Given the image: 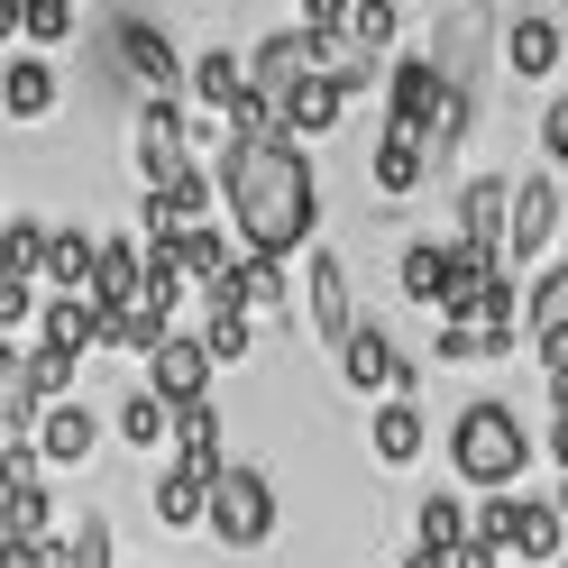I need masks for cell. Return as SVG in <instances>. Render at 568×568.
<instances>
[{
	"instance_id": "cell-37",
	"label": "cell",
	"mask_w": 568,
	"mask_h": 568,
	"mask_svg": "<svg viewBox=\"0 0 568 568\" xmlns=\"http://www.w3.org/2000/svg\"><path fill=\"white\" fill-rule=\"evenodd\" d=\"M202 339H211V358H221V367L247 358V312H211V331H202Z\"/></svg>"
},
{
	"instance_id": "cell-44",
	"label": "cell",
	"mask_w": 568,
	"mask_h": 568,
	"mask_svg": "<svg viewBox=\"0 0 568 568\" xmlns=\"http://www.w3.org/2000/svg\"><path fill=\"white\" fill-rule=\"evenodd\" d=\"M550 568H568V559H550Z\"/></svg>"
},
{
	"instance_id": "cell-10",
	"label": "cell",
	"mask_w": 568,
	"mask_h": 568,
	"mask_svg": "<svg viewBox=\"0 0 568 568\" xmlns=\"http://www.w3.org/2000/svg\"><path fill=\"white\" fill-rule=\"evenodd\" d=\"M303 74H322V64H312V28H303V19L247 55V83H257V101H275V120H284V101H294V83H303Z\"/></svg>"
},
{
	"instance_id": "cell-6",
	"label": "cell",
	"mask_w": 568,
	"mask_h": 568,
	"mask_svg": "<svg viewBox=\"0 0 568 568\" xmlns=\"http://www.w3.org/2000/svg\"><path fill=\"white\" fill-rule=\"evenodd\" d=\"M211 531H221L230 550H257L275 531V486L257 468H221V477H211Z\"/></svg>"
},
{
	"instance_id": "cell-9",
	"label": "cell",
	"mask_w": 568,
	"mask_h": 568,
	"mask_svg": "<svg viewBox=\"0 0 568 568\" xmlns=\"http://www.w3.org/2000/svg\"><path fill=\"white\" fill-rule=\"evenodd\" d=\"M559 247V184L550 174H523L514 184V239H505V266H531Z\"/></svg>"
},
{
	"instance_id": "cell-1",
	"label": "cell",
	"mask_w": 568,
	"mask_h": 568,
	"mask_svg": "<svg viewBox=\"0 0 568 568\" xmlns=\"http://www.w3.org/2000/svg\"><path fill=\"white\" fill-rule=\"evenodd\" d=\"M221 202H230V230L247 247H275V257H294V247H312V230H322V193H312V156L294 129H257L247 148L221 165Z\"/></svg>"
},
{
	"instance_id": "cell-21",
	"label": "cell",
	"mask_w": 568,
	"mask_h": 568,
	"mask_svg": "<svg viewBox=\"0 0 568 568\" xmlns=\"http://www.w3.org/2000/svg\"><path fill=\"white\" fill-rule=\"evenodd\" d=\"M184 92H193V111H239V101L257 92V83H247V55H230V47H211V55L193 64V83H184Z\"/></svg>"
},
{
	"instance_id": "cell-8",
	"label": "cell",
	"mask_w": 568,
	"mask_h": 568,
	"mask_svg": "<svg viewBox=\"0 0 568 568\" xmlns=\"http://www.w3.org/2000/svg\"><path fill=\"white\" fill-rule=\"evenodd\" d=\"M111 47H120V64H129V74L148 83V92H165V101L193 83V64L174 55V47H165V28H156V19H138V10H120V19H111Z\"/></svg>"
},
{
	"instance_id": "cell-32",
	"label": "cell",
	"mask_w": 568,
	"mask_h": 568,
	"mask_svg": "<svg viewBox=\"0 0 568 568\" xmlns=\"http://www.w3.org/2000/svg\"><path fill=\"white\" fill-rule=\"evenodd\" d=\"M395 28H404V0H348V38H358L367 55L395 47Z\"/></svg>"
},
{
	"instance_id": "cell-33",
	"label": "cell",
	"mask_w": 568,
	"mask_h": 568,
	"mask_svg": "<svg viewBox=\"0 0 568 568\" xmlns=\"http://www.w3.org/2000/svg\"><path fill=\"white\" fill-rule=\"evenodd\" d=\"M19 38L28 47H64L74 38V0H19Z\"/></svg>"
},
{
	"instance_id": "cell-14",
	"label": "cell",
	"mask_w": 568,
	"mask_h": 568,
	"mask_svg": "<svg viewBox=\"0 0 568 568\" xmlns=\"http://www.w3.org/2000/svg\"><path fill=\"white\" fill-rule=\"evenodd\" d=\"M385 101H395V120H413V129H432L449 111V74L432 64V47L404 55V64H385Z\"/></svg>"
},
{
	"instance_id": "cell-27",
	"label": "cell",
	"mask_w": 568,
	"mask_h": 568,
	"mask_svg": "<svg viewBox=\"0 0 568 568\" xmlns=\"http://www.w3.org/2000/svg\"><path fill=\"white\" fill-rule=\"evenodd\" d=\"M174 449H184L193 468H211V477L230 468V458H221V413H211V395H202V404H174Z\"/></svg>"
},
{
	"instance_id": "cell-34",
	"label": "cell",
	"mask_w": 568,
	"mask_h": 568,
	"mask_svg": "<svg viewBox=\"0 0 568 568\" xmlns=\"http://www.w3.org/2000/svg\"><path fill=\"white\" fill-rule=\"evenodd\" d=\"M64 568H111V523H101V514H74V531H64Z\"/></svg>"
},
{
	"instance_id": "cell-23",
	"label": "cell",
	"mask_w": 568,
	"mask_h": 568,
	"mask_svg": "<svg viewBox=\"0 0 568 568\" xmlns=\"http://www.w3.org/2000/svg\"><path fill=\"white\" fill-rule=\"evenodd\" d=\"M47 348L92 358V348H101V294H55V303H47Z\"/></svg>"
},
{
	"instance_id": "cell-19",
	"label": "cell",
	"mask_w": 568,
	"mask_h": 568,
	"mask_svg": "<svg viewBox=\"0 0 568 568\" xmlns=\"http://www.w3.org/2000/svg\"><path fill=\"white\" fill-rule=\"evenodd\" d=\"M92 449H101V413H83V404H55V413L38 422V458H47V468H83Z\"/></svg>"
},
{
	"instance_id": "cell-38",
	"label": "cell",
	"mask_w": 568,
	"mask_h": 568,
	"mask_svg": "<svg viewBox=\"0 0 568 568\" xmlns=\"http://www.w3.org/2000/svg\"><path fill=\"white\" fill-rule=\"evenodd\" d=\"M38 312V275H10L0 266V322H28Z\"/></svg>"
},
{
	"instance_id": "cell-24",
	"label": "cell",
	"mask_w": 568,
	"mask_h": 568,
	"mask_svg": "<svg viewBox=\"0 0 568 568\" xmlns=\"http://www.w3.org/2000/svg\"><path fill=\"white\" fill-rule=\"evenodd\" d=\"M449 257H458V247H440V239H413L404 257H395V275H404V294H413L422 312H440V294H449Z\"/></svg>"
},
{
	"instance_id": "cell-13",
	"label": "cell",
	"mask_w": 568,
	"mask_h": 568,
	"mask_svg": "<svg viewBox=\"0 0 568 568\" xmlns=\"http://www.w3.org/2000/svg\"><path fill=\"white\" fill-rule=\"evenodd\" d=\"M211 367H221V358H211V339H156V358H148V385H156V395L165 404H202L211 395Z\"/></svg>"
},
{
	"instance_id": "cell-28",
	"label": "cell",
	"mask_w": 568,
	"mask_h": 568,
	"mask_svg": "<svg viewBox=\"0 0 568 568\" xmlns=\"http://www.w3.org/2000/svg\"><path fill=\"white\" fill-rule=\"evenodd\" d=\"M0 83H10V120H47L55 111V64L47 55H10Z\"/></svg>"
},
{
	"instance_id": "cell-43",
	"label": "cell",
	"mask_w": 568,
	"mask_h": 568,
	"mask_svg": "<svg viewBox=\"0 0 568 568\" xmlns=\"http://www.w3.org/2000/svg\"><path fill=\"white\" fill-rule=\"evenodd\" d=\"M559 514H568V486H559Z\"/></svg>"
},
{
	"instance_id": "cell-16",
	"label": "cell",
	"mask_w": 568,
	"mask_h": 568,
	"mask_svg": "<svg viewBox=\"0 0 568 568\" xmlns=\"http://www.w3.org/2000/svg\"><path fill=\"white\" fill-rule=\"evenodd\" d=\"M458 239H477V247H505L514 239V184H505V174H477V184L458 193Z\"/></svg>"
},
{
	"instance_id": "cell-35",
	"label": "cell",
	"mask_w": 568,
	"mask_h": 568,
	"mask_svg": "<svg viewBox=\"0 0 568 568\" xmlns=\"http://www.w3.org/2000/svg\"><path fill=\"white\" fill-rule=\"evenodd\" d=\"M47 221H10V247H0V257H10V275H47Z\"/></svg>"
},
{
	"instance_id": "cell-31",
	"label": "cell",
	"mask_w": 568,
	"mask_h": 568,
	"mask_svg": "<svg viewBox=\"0 0 568 568\" xmlns=\"http://www.w3.org/2000/svg\"><path fill=\"white\" fill-rule=\"evenodd\" d=\"M413 531H422V541H432V550H458V541H468V531H477V514L458 505V495H422Z\"/></svg>"
},
{
	"instance_id": "cell-15",
	"label": "cell",
	"mask_w": 568,
	"mask_h": 568,
	"mask_svg": "<svg viewBox=\"0 0 568 568\" xmlns=\"http://www.w3.org/2000/svg\"><path fill=\"white\" fill-rule=\"evenodd\" d=\"M156 523L165 531H211V468L174 458V468L156 477Z\"/></svg>"
},
{
	"instance_id": "cell-11",
	"label": "cell",
	"mask_w": 568,
	"mask_h": 568,
	"mask_svg": "<svg viewBox=\"0 0 568 568\" xmlns=\"http://www.w3.org/2000/svg\"><path fill=\"white\" fill-rule=\"evenodd\" d=\"M339 376H348V395H376V404H385V395H404V385H413V367H404V348L385 339L376 322H367L358 339L339 348Z\"/></svg>"
},
{
	"instance_id": "cell-12",
	"label": "cell",
	"mask_w": 568,
	"mask_h": 568,
	"mask_svg": "<svg viewBox=\"0 0 568 568\" xmlns=\"http://www.w3.org/2000/svg\"><path fill=\"white\" fill-rule=\"evenodd\" d=\"M432 165H440V156H432V129L385 120V138H376V165H367V174H376V193H395V202H404V193H422V174H432Z\"/></svg>"
},
{
	"instance_id": "cell-18",
	"label": "cell",
	"mask_w": 568,
	"mask_h": 568,
	"mask_svg": "<svg viewBox=\"0 0 568 568\" xmlns=\"http://www.w3.org/2000/svg\"><path fill=\"white\" fill-rule=\"evenodd\" d=\"M505 64H514V83H550L559 74V28L541 10H514L505 19Z\"/></svg>"
},
{
	"instance_id": "cell-20",
	"label": "cell",
	"mask_w": 568,
	"mask_h": 568,
	"mask_svg": "<svg viewBox=\"0 0 568 568\" xmlns=\"http://www.w3.org/2000/svg\"><path fill=\"white\" fill-rule=\"evenodd\" d=\"M230 294H239V312H294V275H284L275 247H247L239 275H230Z\"/></svg>"
},
{
	"instance_id": "cell-40",
	"label": "cell",
	"mask_w": 568,
	"mask_h": 568,
	"mask_svg": "<svg viewBox=\"0 0 568 568\" xmlns=\"http://www.w3.org/2000/svg\"><path fill=\"white\" fill-rule=\"evenodd\" d=\"M541 156H550V165L568 174V92H559L550 111H541Z\"/></svg>"
},
{
	"instance_id": "cell-4",
	"label": "cell",
	"mask_w": 568,
	"mask_h": 568,
	"mask_svg": "<svg viewBox=\"0 0 568 568\" xmlns=\"http://www.w3.org/2000/svg\"><path fill=\"white\" fill-rule=\"evenodd\" d=\"M477 531H486V541H505L514 559H559V541H568V514H559V495H550V505H531V495H514V486H486V514H477Z\"/></svg>"
},
{
	"instance_id": "cell-42",
	"label": "cell",
	"mask_w": 568,
	"mask_h": 568,
	"mask_svg": "<svg viewBox=\"0 0 568 568\" xmlns=\"http://www.w3.org/2000/svg\"><path fill=\"white\" fill-rule=\"evenodd\" d=\"M303 28H348V0H294Z\"/></svg>"
},
{
	"instance_id": "cell-2",
	"label": "cell",
	"mask_w": 568,
	"mask_h": 568,
	"mask_svg": "<svg viewBox=\"0 0 568 568\" xmlns=\"http://www.w3.org/2000/svg\"><path fill=\"white\" fill-rule=\"evenodd\" d=\"M523 458H531V432L514 422V404H468L449 422V468L468 486H514Z\"/></svg>"
},
{
	"instance_id": "cell-41",
	"label": "cell",
	"mask_w": 568,
	"mask_h": 568,
	"mask_svg": "<svg viewBox=\"0 0 568 568\" xmlns=\"http://www.w3.org/2000/svg\"><path fill=\"white\" fill-rule=\"evenodd\" d=\"M0 568H64V550H47V541H0Z\"/></svg>"
},
{
	"instance_id": "cell-25",
	"label": "cell",
	"mask_w": 568,
	"mask_h": 568,
	"mask_svg": "<svg viewBox=\"0 0 568 568\" xmlns=\"http://www.w3.org/2000/svg\"><path fill=\"white\" fill-rule=\"evenodd\" d=\"M47 275H55V294H92L101 239H92V230H55V239H47Z\"/></svg>"
},
{
	"instance_id": "cell-3",
	"label": "cell",
	"mask_w": 568,
	"mask_h": 568,
	"mask_svg": "<svg viewBox=\"0 0 568 568\" xmlns=\"http://www.w3.org/2000/svg\"><path fill=\"white\" fill-rule=\"evenodd\" d=\"M505 55V19H495V0H449L432 19V64L449 74V92L486 101V64Z\"/></svg>"
},
{
	"instance_id": "cell-36",
	"label": "cell",
	"mask_w": 568,
	"mask_h": 568,
	"mask_svg": "<svg viewBox=\"0 0 568 568\" xmlns=\"http://www.w3.org/2000/svg\"><path fill=\"white\" fill-rule=\"evenodd\" d=\"M74 348H38V358H28V385H38V395H64V385H74Z\"/></svg>"
},
{
	"instance_id": "cell-22",
	"label": "cell",
	"mask_w": 568,
	"mask_h": 568,
	"mask_svg": "<svg viewBox=\"0 0 568 568\" xmlns=\"http://www.w3.org/2000/svg\"><path fill=\"white\" fill-rule=\"evenodd\" d=\"M339 111H348V83H339V74H303L294 101H284V129H294V138H322V129H339Z\"/></svg>"
},
{
	"instance_id": "cell-5",
	"label": "cell",
	"mask_w": 568,
	"mask_h": 568,
	"mask_svg": "<svg viewBox=\"0 0 568 568\" xmlns=\"http://www.w3.org/2000/svg\"><path fill=\"white\" fill-rule=\"evenodd\" d=\"M129 148H138V184H148V193L165 184V174L202 165V156H193V120L174 111L165 92H148V101H138V129H129Z\"/></svg>"
},
{
	"instance_id": "cell-30",
	"label": "cell",
	"mask_w": 568,
	"mask_h": 568,
	"mask_svg": "<svg viewBox=\"0 0 568 568\" xmlns=\"http://www.w3.org/2000/svg\"><path fill=\"white\" fill-rule=\"evenodd\" d=\"M120 432H129L138 449H165V440H174V404L156 395V385H138V395L120 404Z\"/></svg>"
},
{
	"instance_id": "cell-26",
	"label": "cell",
	"mask_w": 568,
	"mask_h": 568,
	"mask_svg": "<svg viewBox=\"0 0 568 568\" xmlns=\"http://www.w3.org/2000/svg\"><path fill=\"white\" fill-rule=\"evenodd\" d=\"M165 257H174V266L193 275V294H211V284H221V275L239 266L230 247H221V230H202V221H193V230H174V247H165Z\"/></svg>"
},
{
	"instance_id": "cell-39",
	"label": "cell",
	"mask_w": 568,
	"mask_h": 568,
	"mask_svg": "<svg viewBox=\"0 0 568 568\" xmlns=\"http://www.w3.org/2000/svg\"><path fill=\"white\" fill-rule=\"evenodd\" d=\"M531 358H541L550 376H568V312H559V322H541V331H531Z\"/></svg>"
},
{
	"instance_id": "cell-29",
	"label": "cell",
	"mask_w": 568,
	"mask_h": 568,
	"mask_svg": "<svg viewBox=\"0 0 568 568\" xmlns=\"http://www.w3.org/2000/svg\"><path fill=\"white\" fill-rule=\"evenodd\" d=\"M10 541H47V495H38V468L28 458H10Z\"/></svg>"
},
{
	"instance_id": "cell-17",
	"label": "cell",
	"mask_w": 568,
	"mask_h": 568,
	"mask_svg": "<svg viewBox=\"0 0 568 568\" xmlns=\"http://www.w3.org/2000/svg\"><path fill=\"white\" fill-rule=\"evenodd\" d=\"M422 440H432L422 404L385 395V404H376V422H367V449H376V468H413V458H422Z\"/></svg>"
},
{
	"instance_id": "cell-7",
	"label": "cell",
	"mask_w": 568,
	"mask_h": 568,
	"mask_svg": "<svg viewBox=\"0 0 568 568\" xmlns=\"http://www.w3.org/2000/svg\"><path fill=\"white\" fill-rule=\"evenodd\" d=\"M303 322L322 331L331 348H348L367 322H358V294H348V266L331 257V247H303Z\"/></svg>"
}]
</instances>
